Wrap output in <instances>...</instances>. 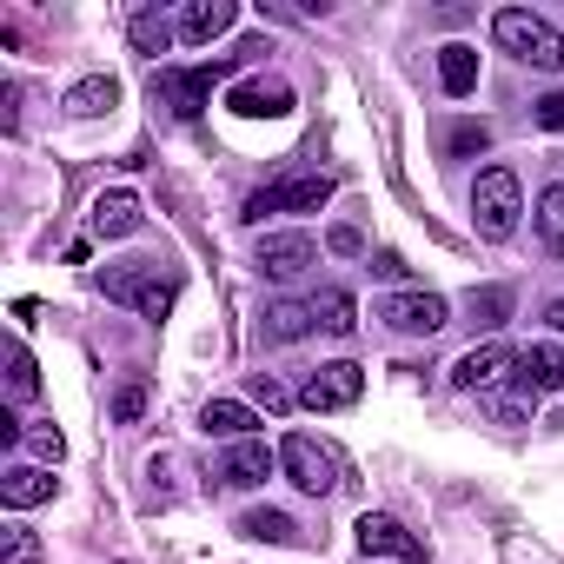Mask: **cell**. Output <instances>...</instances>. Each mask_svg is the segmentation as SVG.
Returning <instances> with one entry per match:
<instances>
[{
  "label": "cell",
  "mask_w": 564,
  "mask_h": 564,
  "mask_svg": "<svg viewBox=\"0 0 564 564\" xmlns=\"http://www.w3.org/2000/svg\"><path fill=\"white\" fill-rule=\"evenodd\" d=\"M279 465H286V478L300 485V491H313V498H326L339 478H333V452L319 445V438H306V432H293L286 445H279Z\"/></svg>",
  "instance_id": "obj_7"
},
{
  "label": "cell",
  "mask_w": 564,
  "mask_h": 564,
  "mask_svg": "<svg viewBox=\"0 0 564 564\" xmlns=\"http://www.w3.org/2000/svg\"><path fill=\"white\" fill-rule=\"evenodd\" d=\"M326 199H333V173H306V180H286V186L252 193V199L239 206V219H246V226H259L265 213H319Z\"/></svg>",
  "instance_id": "obj_4"
},
{
  "label": "cell",
  "mask_w": 564,
  "mask_h": 564,
  "mask_svg": "<svg viewBox=\"0 0 564 564\" xmlns=\"http://www.w3.org/2000/svg\"><path fill=\"white\" fill-rule=\"evenodd\" d=\"M226 67H232V61H213V67H160V74H153V94H160L180 120H193V113L206 107V94H213V80H219Z\"/></svg>",
  "instance_id": "obj_5"
},
{
  "label": "cell",
  "mask_w": 564,
  "mask_h": 564,
  "mask_svg": "<svg viewBox=\"0 0 564 564\" xmlns=\"http://www.w3.org/2000/svg\"><path fill=\"white\" fill-rule=\"evenodd\" d=\"M0 127H21V80H8V87H0Z\"/></svg>",
  "instance_id": "obj_35"
},
{
  "label": "cell",
  "mask_w": 564,
  "mask_h": 564,
  "mask_svg": "<svg viewBox=\"0 0 564 564\" xmlns=\"http://www.w3.org/2000/svg\"><path fill=\"white\" fill-rule=\"evenodd\" d=\"M313 319H319L326 333H339V339H346V333L359 326V319H352V293H319V300H313Z\"/></svg>",
  "instance_id": "obj_25"
},
{
  "label": "cell",
  "mask_w": 564,
  "mask_h": 564,
  "mask_svg": "<svg viewBox=\"0 0 564 564\" xmlns=\"http://www.w3.org/2000/svg\"><path fill=\"white\" fill-rule=\"evenodd\" d=\"M485 147H491V127H485V120H465V127H452V140H445V153H452V160L485 153Z\"/></svg>",
  "instance_id": "obj_29"
},
{
  "label": "cell",
  "mask_w": 564,
  "mask_h": 564,
  "mask_svg": "<svg viewBox=\"0 0 564 564\" xmlns=\"http://www.w3.org/2000/svg\"><path fill=\"white\" fill-rule=\"evenodd\" d=\"M272 465H279V452H265L259 438H239V445L226 452V465H219V485L252 491V485H265V478H272Z\"/></svg>",
  "instance_id": "obj_14"
},
{
  "label": "cell",
  "mask_w": 564,
  "mask_h": 564,
  "mask_svg": "<svg viewBox=\"0 0 564 564\" xmlns=\"http://www.w3.org/2000/svg\"><path fill=\"white\" fill-rule=\"evenodd\" d=\"M511 379H518V392L524 399H538V392H557L564 386V352L544 339V346H524L518 359H511Z\"/></svg>",
  "instance_id": "obj_12"
},
{
  "label": "cell",
  "mask_w": 564,
  "mask_h": 564,
  "mask_svg": "<svg viewBox=\"0 0 564 564\" xmlns=\"http://www.w3.org/2000/svg\"><path fill=\"white\" fill-rule=\"evenodd\" d=\"M54 491H61V478L41 471V465H14L8 478H0V498H8V511H34V505H47Z\"/></svg>",
  "instance_id": "obj_15"
},
{
  "label": "cell",
  "mask_w": 564,
  "mask_h": 564,
  "mask_svg": "<svg viewBox=\"0 0 564 564\" xmlns=\"http://www.w3.org/2000/svg\"><path fill=\"white\" fill-rule=\"evenodd\" d=\"M551 425H557V432H564V412H557V419H551Z\"/></svg>",
  "instance_id": "obj_38"
},
{
  "label": "cell",
  "mask_w": 564,
  "mask_h": 564,
  "mask_svg": "<svg viewBox=\"0 0 564 564\" xmlns=\"http://www.w3.org/2000/svg\"><path fill=\"white\" fill-rule=\"evenodd\" d=\"M511 346H498V339H485V346H471L458 366H452V386L458 392H485V386H498V372H511Z\"/></svg>",
  "instance_id": "obj_13"
},
{
  "label": "cell",
  "mask_w": 564,
  "mask_h": 564,
  "mask_svg": "<svg viewBox=\"0 0 564 564\" xmlns=\"http://www.w3.org/2000/svg\"><path fill=\"white\" fill-rule=\"evenodd\" d=\"M326 246H333L339 259H359V252H366V232H359V226H333V232H326Z\"/></svg>",
  "instance_id": "obj_30"
},
{
  "label": "cell",
  "mask_w": 564,
  "mask_h": 564,
  "mask_svg": "<svg viewBox=\"0 0 564 564\" xmlns=\"http://www.w3.org/2000/svg\"><path fill=\"white\" fill-rule=\"evenodd\" d=\"M113 107H120V80H113V74H87V80L67 87V113H74V120H100V113H113Z\"/></svg>",
  "instance_id": "obj_16"
},
{
  "label": "cell",
  "mask_w": 564,
  "mask_h": 564,
  "mask_svg": "<svg viewBox=\"0 0 564 564\" xmlns=\"http://www.w3.org/2000/svg\"><path fill=\"white\" fill-rule=\"evenodd\" d=\"M372 272H379V279H405V272H412V265H405V259H399V252H379V259H372Z\"/></svg>",
  "instance_id": "obj_36"
},
{
  "label": "cell",
  "mask_w": 564,
  "mask_h": 564,
  "mask_svg": "<svg viewBox=\"0 0 564 564\" xmlns=\"http://www.w3.org/2000/svg\"><path fill=\"white\" fill-rule=\"evenodd\" d=\"M140 412H147V392H140V386H120V392H113V419H120V425H133Z\"/></svg>",
  "instance_id": "obj_31"
},
{
  "label": "cell",
  "mask_w": 564,
  "mask_h": 564,
  "mask_svg": "<svg viewBox=\"0 0 564 564\" xmlns=\"http://www.w3.org/2000/svg\"><path fill=\"white\" fill-rule=\"evenodd\" d=\"M232 21H239V8H232V0H193V8H186V21H180V41H219Z\"/></svg>",
  "instance_id": "obj_19"
},
{
  "label": "cell",
  "mask_w": 564,
  "mask_h": 564,
  "mask_svg": "<svg viewBox=\"0 0 564 564\" xmlns=\"http://www.w3.org/2000/svg\"><path fill=\"white\" fill-rule=\"evenodd\" d=\"M232 113H246V120H286L293 113V87L286 80H265V74H252V80H239L232 87V100H226Z\"/></svg>",
  "instance_id": "obj_11"
},
{
  "label": "cell",
  "mask_w": 564,
  "mask_h": 564,
  "mask_svg": "<svg viewBox=\"0 0 564 564\" xmlns=\"http://www.w3.org/2000/svg\"><path fill=\"white\" fill-rule=\"evenodd\" d=\"M465 313H471L478 333H498V326L511 319V286H478V293L465 300Z\"/></svg>",
  "instance_id": "obj_22"
},
{
  "label": "cell",
  "mask_w": 564,
  "mask_h": 564,
  "mask_svg": "<svg viewBox=\"0 0 564 564\" xmlns=\"http://www.w3.org/2000/svg\"><path fill=\"white\" fill-rule=\"evenodd\" d=\"M379 319L392 326V333H438L445 319H452V306L438 300V293H392V300H379Z\"/></svg>",
  "instance_id": "obj_9"
},
{
  "label": "cell",
  "mask_w": 564,
  "mask_h": 564,
  "mask_svg": "<svg viewBox=\"0 0 564 564\" xmlns=\"http://www.w3.org/2000/svg\"><path fill=\"white\" fill-rule=\"evenodd\" d=\"M531 219H538V239H544V252H557V259H564V186H544Z\"/></svg>",
  "instance_id": "obj_23"
},
{
  "label": "cell",
  "mask_w": 564,
  "mask_h": 564,
  "mask_svg": "<svg viewBox=\"0 0 564 564\" xmlns=\"http://www.w3.org/2000/svg\"><path fill=\"white\" fill-rule=\"evenodd\" d=\"M252 399H259V405H265V412H286V405H293V392H286V386H272V379H265V372H259V379H252Z\"/></svg>",
  "instance_id": "obj_34"
},
{
  "label": "cell",
  "mask_w": 564,
  "mask_h": 564,
  "mask_svg": "<svg viewBox=\"0 0 564 564\" xmlns=\"http://www.w3.org/2000/svg\"><path fill=\"white\" fill-rule=\"evenodd\" d=\"M491 41L505 54H518L524 67H538V74H557L564 67V34L544 14H531V8H498L491 14Z\"/></svg>",
  "instance_id": "obj_1"
},
{
  "label": "cell",
  "mask_w": 564,
  "mask_h": 564,
  "mask_svg": "<svg viewBox=\"0 0 564 564\" xmlns=\"http://www.w3.org/2000/svg\"><path fill=\"white\" fill-rule=\"evenodd\" d=\"M0 564H41V531L8 524V531H0Z\"/></svg>",
  "instance_id": "obj_27"
},
{
  "label": "cell",
  "mask_w": 564,
  "mask_h": 564,
  "mask_svg": "<svg viewBox=\"0 0 564 564\" xmlns=\"http://www.w3.org/2000/svg\"><path fill=\"white\" fill-rule=\"evenodd\" d=\"M133 47H140V54H166V47H173V28H166L160 14H133Z\"/></svg>",
  "instance_id": "obj_28"
},
{
  "label": "cell",
  "mask_w": 564,
  "mask_h": 564,
  "mask_svg": "<svg viewBox=\"0 0 564 564\" xmlns=\"http://www.w3.org/2000/svg\"><path fill=\"white\" fill-rule=\"evenodd\" d=\"M359 392H366V372H359L352 359H333V366H319V372L306 379L300 405H306V412H346V405H359Z\"/></svg>",
  "instance_id": "obj_6"
},
{
  "label": "cell",
  "mask_w": 564,
  "mask_h": 564,
  "mask_svg": "<svg viewBox=\"0 0 564 564\" xmlns=\"http://www.w3.org/2000/svg\"><path fill=\"white\" fill-rule=\"evenodd\" d=\"M8 392H14V399H34V392H41V366H34L28 346H8Z\"/></svg>",
  "instance_id": "obj_26"
},
{
  "label": "cell",
  "mask_w": 564,
  "mask_h": 564,
  "mask_svg": "<svg viewBox=\"0 0 564 564\" xmlns=\"http://www.w3.org/2000/svg\"><path fill=\"white\" fill-rule=\"evenodd\" d=\"M531 120H538L544 133H564V94H544V100L531 107Z\"/></svg>",
  "instance_id": "obj_33"
},
{
  "label": "cell",
  "mask_w": 564,
  "mask_h": 564,
  "mask_svg": "<svg viewBox=\"0 0 564 564\" xmlns=\"http://www.w3.org/2000/svg\"><path fill=\"white\" fill-rule=\"evenodd\" d=\"M359 551L366 557H399V564H425V538H412L399 518H386V511H366L359 518Z\"/></svg>",
  "instance_id": "obj_8"
},
{
  "label": "cell",
  "mask_w": 564,
  "mask_h": 564,
  "mask_svg": "<svg viewBox=\"0 0 564 564\" xmlns=\"http://www.w3.org/2000/svg\"><path fill=\"white\" fill-rule=\"evenodd\" d=\"M252 425H259V419H252V405H239V399H213V405L199 412V432H206V438H232V445L252 438Z\"/></svg>",
  "instance_id": "obj_20"
},
{
  "label": "cell",
  "mask_w": 564,
  "mask_h": 564,
  "mask_svg": "<svg viewBox=\"0 0 564 564\" xmlns=\"http://www.w3.org/2000/svg\"><path fill=\"white\" fill-rule=\"evenodd\" d=\"M28 445H34V452H41V458H54V465H61V458H67V438H61V432H54V425H34V432H28Z\"/></svg>",
  "instance_id": "obj_32"
},
{
  "label": "cell",
  "mask_w": 564,
  "mask_h": 564,
  "mask_svg": "<svg viewBox=\"0 0 564 564\" xmlns=\"http://www.w3.org/2000/svg\"><path fill=\"white\" fill-rule=\"evenodd\" d=\"M313 326H319V319H313V300H279L259 333H265V346H293V339H306Z\"/></svg>",
  "instance_id": "obj_17"
},
{
  "label": "cell",
  "mask_w": 564,
  "mask_h": 564,
  "mask_svg": "<svg viewBox=\"0 0 564 564\" xmlns=\"http://www.w3.org/2000/svg\"><path fill=\"white\" fill-rule=\"evenodd\" d=\"M94 286L107 293V300H120V306H133V313H147V319H166L173 313V300H180V279H166L160 265H107Z\"/></svg>",
  "instance_id": "obj_2"
},
{
  "label": "cell",
  "mask_w": 564,
  "mask_h": 564,
  "mask_svg": "<svg viewBox=\"0 0 564 564\" xmlns=\"http://www.w3.org/2000/svg\"><path fill=\"white\" fill-rule=\"evenodd\" d=\"M313 259H319L313 232H265V239H259V272H265V279H300Z\"/></svg>",
  "instance_id": "obj_10"
},
{
  "label": "cell",
  "mask_w": 564,
  "mask_h": 564,
  "mask_svg": "<svg viewBox=\"0 0 564 564\" xmlns=\"http://www.w3.org/2000/svg\"><path fill=\"white\" fill-rule=\"evenodd\" d=\"M239 531H246V538H259V544H293V538H300V524H293L286 511H246V518H239Z\"/></svg>",
  "instance_id": "obj_24"
},
{
  "label": "cell",
  "mask_w": 564,
  "mask_h": 564,
  "mask_svg": "<svg viewBox=\"0 0 564 564\" xmlns=\"http://www.w3.org/2000/svg\"><path fill=\"white\" fill-rule=\"evenodd\" d=\"M518 213H524L518 173H511V166H485L478 186H471V226H478L485 239H511V232H518Z\"/></svg>",
  "instance_id": "obj_3"
},
{
  "label": "cell",
  "mask_w": 564,
  "mask_h": 564,
  "mask_svg": "<svg viewBox=\"0 0 564 564\" xmlns=\"http://www.w3.org/2000/svg\"><path fill=\"white\" fill-rule=\"evenodd\" d=\"M87 219H94L100 239H127V232H140V199L133 193H100Z\"/></svg>",
  "instance_id": "obj_18"
},
{
  "label": "cell",
  "mask_w": 564,
  "mask_h": 564,
  "mask_svg": "<svg viewBox=\"0 0 564 564\" xmlns=\"http://www.w3.org/2000/svg\"><path fill=\"white\" fill-rule=\"evenodd\" d=\"M544 319H551V326L564 333V300H551V313H544Z\"/></svg>",
  "instance_id": "obj_37"
},
{
  "label": "cell",
  "mask_w": 564,
  "mask_h": 564,
  "mask_svg": "<svg viewBox=\"0 0 564 564\" xmlns=\"http://www.w3.org/2000/svg\"><path fill=\"white\" fill-rule=\"evenodd\" d=\"M438 87H445L452 100H465V94L478 87V47H465V41H452V47L438 54Z\"/></svg>",
  "instance_id": "obj_21"
}]
</instances>
